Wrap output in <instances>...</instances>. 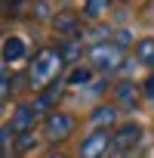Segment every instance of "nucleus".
Listing matches in <instances>:
<instances>
[{"instance_id":"39448f33","label":"nucleus","mask_w":154,"mask_h":158,"mask_svg":"<svg viewBox=\"0 0 154 158\" xmlns=\"http://www.w3.org/2000/svg\"><path fill=\"white\" fill-rule=\"evenodd\" d=\"M111 149V133L108 130H93L80 143V158H105Z\"/></svg>"},{"instance_id":"423d86ee","label":"nucleus","mask_w":154,"mask_h":158,"mask_svg":"<svg viewBox=\"0 0 154 158\" xmlns=\"http://www.w3.org/2000/svg\"><path fill=\"white\" fill-rule=\"evenodd\" d=\"M37 118H40V109L25 102V106H19V109H16V115H13L10 127H13V133H31V130H34V124H37Z\"/></svg>"},{"instance_id":"4be33fe9","label":"nucleus","mask_w":154,"mask_h":158,"mask_svg":"<svg viewBox=\"0 0 154 158\" xmlns=\"http://www.w3.org/2000/svg\"><path fill=\"white\" fill-rule=\"evenodd\" d=\"M52 158H65V155H52Z\"/></svg>"},{"instance_id":"6ab92c4d","label":"nucleus","mask_w":154,"mask_h":158,"mask_svg":"<svg viewBox=\"0 0 154 158\" xmlns=\"http://www.w3.org/2000/svg\"><path fill=\"white\" fill-rule=\"evenodd\" d=\"M142 93H145V96L154 102V74H151V77H145V84H142Z\"/></svg>"},{"instance_id":"0eeeda50","label":"nucleus","mask_w":154,"mask_h":158,"mask_svg":"<svg viewBox=\"0 0 154 158\" xmlns=\"http://www.w3.org/2000/svg\"><path fill=\"white\" fill-rule=\"evenodd\" d=\"M28 56V44L22 40V37H3V44H0V62L3 65H16V62H22Z\"/></svg>"},{"instance_id":"412c9836","label":"nucleus","mask_w":154,"mask_h":158,"mask_svg":"<svg viewBox=\"0 0 154 158\" xmlns=\"http://www.w3.org/2000/svg\"><path fill=\"white\" fill-rule=\"evenodd\" d=\"M6 3H10V6H13V3H25V0H6Z\"/></svg>"},{"instance_id":"9d476101","label":"nucleus","mask_w":154,"mask_h":158,"mask_svg":"<svg viewBox=\"0 0 154 158\" xmlns=\"http://www.w3.org/2000/svg\"><path fill=\"white\" fill-rule=\"evenodd\" d=\"M114 121H117V106H99V109H93V124H96V130H108Z\"/></svg>"},{"instance_id":"f03ea898","label":"nucleus","mask_w":154,"mask_h":158,"mask_svg":"<svg viewBox=\"0 0 154 158\" xmlns=\"http://www.w3.org/2000/svg\"><path fill=\"white\" fill-rule=\"evenodd\" d=\"M126 56L123 50L114 44V40H99L90 47V68L93 71H102V74H114L117 68H123Z\"/></svg>"},{"instance_id":"4468645a","label":"nucleus","mask_w":154,"mask_h":158,"mask_svg":"<svg viewBox=\"0 0 154 158\" xmlns=\"http://www.w3.org/2000/svg\"><path fill=\"white\" fill-rule=\"evenodd\" d=\"M111 6V0H83V19H99L105 10Z\"/></svg>"},{"instance_id":"aec40b11","label":"nucleus","mask_w":154,"mask_h":158,"mask_svg":"<svg viewBox=\"0 0 154 158\" xmlns=\"http://www.w3.org/2000/svg\"><path fill=\"white\" fill-rule=\"evenodd\" d=\"M129 40H133V37H129V31H117V40H114V44L123 50V47H129Z\"/></svg>"},{"instance_id":"f257e3e1","label":"nucleus","mask_w":154,"mask_h":158,"mask_svg":"<svg viewBox=\"0 0 154 158\" xmlns=\"http://www.w3.org/2000/svg\"><path fill=\"white\" fill-rule=\"evenodd\" d=\"M62 65H65L62 53H59V50H52V47H43V50H40V53L31 59V68H28L31 87H37V90H46L49 84H56V81H59V71H62Z\"/></svg>"},{"instance_id":"2eb2a0df","label":"nucleus","mask_w":154,"mask_h":158,"mask_svg":"<svg viewBox=\"0 0 154 158\" xmlns=\"http://www.w3.org/2000/svg\"><path fill=\"white\" fill-rule=\"evenodd\" d=\"M34 146H37V136H34V130H31V133H16L13 155H25V152H31Z\"/></svg>"},{"instance_id":"7ed1b4c3","label":"nucleus","mask_w":154,"mask_h":158,"mask_svg":"<svg viewBox=\"0 0 154 158\" xmlns=\"http://www.w3.org/2000/svg\"><path fill=\"white\" fill-rule=\"evenodd\" d=\"M74 127H77L74 115H68V112H52V115L43 121V130H46V143H62V139H68Z\"/></svg>"},{"instance_id":"9b49d317","label":"nucleus","mask_w":154,"mask_h":158,"mask_svg":"<svg viewBox=\"0 0 154 158\" xmlns=\"http://www.w3.org/2000/svg\"><path fill=\"white\" fill-rule=\"evenodd\" d=\"M59 96H62V81H56V84H49L46 90H40V96L34 99V106H37L40 112H49V109H52V102H56Z\"/></svg>"},{"instance_id":"1a4fd4ad","label":"nucleus","mask_w":154,"mask_h":158,"mask_svg":"<svg viewBox=\"0 0 154 158\" xmlns=\"http://www.w3.org/2000/svg\"><path fill=\"white\" fill-rule=\"evenodd\" d=\"M52 28H56L59 34H65V37H77V31H80V16L62 10V13L52 16Z\"/></svg>"},{"instance_id":"ddd939ff","label":"nucleus","mask_w":154,"mask_h":158,"mask_svg":"<svg viewBox=\"0 0 154 158\" xmlns=\"http://www.w3.org/2000/svg\"><path fill=\"white\" fill-rule=\"evenodd\" d=\"M90 81H93V68H90V65H74L68 84H71V87H87Z\"/></svg>"},{"instance_id":"dca6fc26","label":"nucleus","mask_w":154,"mask_h":158,"mask_svg":"<svg viewBox=\"0 0 154 158\" xmlns=\"http://www.w3.org/2000/svg\"><path fill=\"white\" fill-rule=\"evenodd\" d=\"M13 146H16V133H13V127H0V158H10Z\"/></svg>"},{"instance_id":"f8f14e48","label":"nucleus","mask_w":154,"mask_h":158,"mask_svg":"<svg viewBox=\"0 0 154 158\" xmlns=\"http://www.w3.org/2000/svg\"><path fill=\"white\" fill-rule=\"evenodd\" d=\"M136 59L145 65V68H154V37H142L136 44Z\"/></svg>"},{"instance_id":"f3484780","label":"nucleus","mask_w":154,"mask_h":158,"mask_svg":"<svg viewBox=\"0 0 154 158\" xmlns=\"http://www.w3.org/2000/svg\"><path fill=\"white\" fill-rule=\"evenodd\" d=\"M59 53H62L65 62H77V56H80V47H77V40H68L65 47H59Z\"/></svg>"},{"instance_id":"6e6552de","label":"nucleus","mask_w":154,"mask_h":158,"mask_svg":"<svg viewBox=\"0 0 154 158\" xmlns=\"http://www.w3.org/2000/svg\"><path fill=\"white\" fill-rule=\"evenodd\" d=\"M139 99H142V90L133 81H120L114 87V106L117 109H139Z\"/></svg>"},{"instance_id":"20e7f679","label":"nucleus","mask_w":154,"mask_h":158,"mask_svg":"<svg viewBox=\"0 0 154 158\" xmlns=\"http://www.w3.org/2000/svg\"><path fill=\"white\" fill-rule=\"evenodd\" d=\"M142 143V127L139 124H123L111 133V152L114 155H126Z\"/></svg>"},{"instance_id":"a211bd4d","label":"nucleus","mask_w":154,"mask_h":158,"mask_svg":"<svg viewBox=\"0 0 154 158\" xmlns=\"http://www.w3.org/2000/svg\"><path fill=\"white\" fill-rule=\"evenodd\" d=\"M10 93H13V81L6 77L3 65H0V102H6V99H10Z\"/></svg>"}]
</instances>
